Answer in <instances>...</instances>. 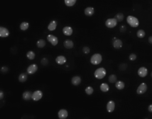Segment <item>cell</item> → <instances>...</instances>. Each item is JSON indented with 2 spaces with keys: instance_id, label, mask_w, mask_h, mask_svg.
Listing matches in <instances>:
<instances>
[{
  "instance_id": "cell-29",
  "label": "cell",
  "mask_w": 152,
  "mask_h": 119,
  "mask_svg": "<svg viewBox=\"0 0 152 119\" xmlns=\"http://www.w3.org/2000/svg\"><path fill=\"white\" fill-rule=\"evenodd\" d=\"M65 3L68 7H71L75 4L77 0H65Z\"/></svg>"
},
{
  "instance_id": "cell-1",
  "label": "cell",
  "mask_w": 152,
  "mask_h": 119,
  "mask_svg": "<svg viewBox=\"0 0 152 119\" xmlns=\"http://www.w3.org/2000/svg\"><path fill=\"white\" fill-rule=\"evenodd\" d=\"M102 56L99 53H95L91 56L90 59V62L92 64L97 65L100 63L102 61Z\"/></svg>"
},
{
  "instance_id": "cell-5",
  "label": "cell",
  "mask_w": 152,
  "mask_h": 119,
  "mask_svg": "<svg viewBox=\"0 0 152 119\" xmlns=\"http://www.w3.org/2000/svg\"><path fill=\"white\" fill-rule=\"evenodd\" d=\"M148 89V87L146 84L145 83H142L139 85L137 90V94H142L146 92Z\"/></svg>"
},
{
  "instance_id": "cell-3",
  "label": "cell",
  "mask_w": 152,
  "mask_h": 119,
  "mask_svg": "<svg viewBox=\"0 0 152 119\" xmlns=\"http://www.w3.org/2000/svg\"><path fill=\"white\" fill-rule=\"evenodd\" d=\"M126 20L128 23L132 27L136 28L139 26V20L137 17L133 16H129Z\"/></svg>"
},
{
  "instance_id": "cell-31",
  "label": "cell",
  "mask_w": 152,
  "mask_h": 119,
  "mask_svg": "<svg viewBox=\"0 0 152 119\" xmlns=\"http://www.w3.org/2000/svg\"><path fill=\"white\" fill-rule=\"evenodd\" d=\"M85 92L88 95H91V94H93L94 92V89L93 87L91 86H88L85 89Z\"/></svg>"
},
{
  "instance_id": "cell-17",
  "label": "cell",
  "mask_w": 152,
  "mask_h": 119,
  "mask_svg": "<svg viewBox=\"0 0 152 119\" xmlns=\"http://www.w3.org/2000/svg\"><path fill=\"white\" fill-rule=\"evenodd\" d=\"M63 34L66 36H70L73 34V29L70 27H65L63 28Z\"/></svg>"
},
{
  "instance_id": "cell-2",
  "label": "cell",
  "mask_w": 152,
  "mask_h": 119,
  "mask_svg": "<svg viewBox=\"0 0 152 119\" xmlns=\"http://www.w3.org/2000/svg\"><path fill=\"white\" fill-rule=\"evenodd\" d=\"M106 70L104 67H99L95 70L94 72V76L96 79H101L106 75Z\"/></svg>"
},
{
  "instance_id": "cell-18",
  "label": "cell",
  "mask_w": 152,
  "mask_h": 119,
  "mask_svg": "<svg viewBox=\"0 0 152 119\" xmlns=\"http://www.w3.org/2000/svg\"><path fill=\"white\" fill-rule=\"evenodd\" d=\"M32 94L31 91H26L22 94V98L25 100H30L32 99Z\"/></svg>"
},
{
  "instance_id": "cell-7",
  "label": "cell",
  "mask_w": 152,
  "mask_h": 119,
  "mask_svg": "<svg viewBox=\"0 0 152 119\" xmlns=\"http://www.w3.org/2000/svg\"><path fill=\"white\" fill-rule=\"evenodd\" d=\"M47 39L48 41L52 44L53 46L57 45L59 42V40L57 37L54 36L52 34L48 35L47 37Z\"/></svg>"
},
{
  "instance_id": "cell-21",
  "label": "cell",
  "mask_w": 152,
  "mask_h": 119,
  "mask_svg": "<svg viewBox=\"0 0 152 119\" xmlns=\"http://www.w3.org/2000/svg\"><path fill=\"white\" fill-rule=\"evenodd\" d=\"M115 87L118 90H121L124 89L125 87V83L123 81H118L116 83Z\"/></svg>"
},
{
  "instance_id": "cell-35",
  "label": "cell",
  "mask_w": 152,
  "mask_h": 119,
  "mask_svg": "<svg viewBox=\"0 0 152 119\" xmlns=\"http://www.w3.org/2000/svg\"><path fill=\"white\" fill-rule=\"evenodd\" d=\"M4 92H3V91L1 90L0 91V100H2V99L4 98Z\"/></svg>"
},
{
  "instance_id": "cell-28",
  "label": "cell",
  "mask_w": 152,
  "mask_h": 119,
  "mask_svg": "<svg viewBox=\"0 0 152 119\" xmlns=\"http://www.w3.org/2000/svg\"><path fill=\"white\" fill-rule=\"evenodd\" d=\"M137 36L140 38H144L145 36V32L144 30H139L137 31Z\"/></svg>"
},
{
  "instance_id": "cell-8",
  "label": "cell",
  "mask_w": 152,
  "mask_h": 119,
  "mask_svg": "<svg viewBox=\"0 0 152 119\" xmlns=\"http://www.w3.org/2000/svg\"><path fill=\"white\" fill-rule=\"evenodd\" d=\"M38 70V66L36 64L30 65L27 69V72L29 75H33L36 73Z\"/></svg>"
},
{
  "instance_id": "cell-19",
  "label": "cell",
  "mask_w": 152,
  "mask_h": 119,
  "mask_svg": "<svg viewBox=\"0 0 152 119\" xmlns=\"http://www.w3.org/2000/svg\"><path fill=\"white\" fill-rule=\"evenodd\" d=\"M57 26V23L56 21L53 20V21H51L49 23V24L48 26V29L49 31H52L55 30V29H56Z\"/></svg>"
},
{
  "instance_id": "cell-38",
  "label": "cell",
  "mask_w": 152,
  "mask_h": 119,
  "mask_svg": "<svg viewBox=\"0 0 152 119\" xmlns=\"http://www.w3.org/2000/svg\"><path fill=\"white\" fill-rule=\"evenodd\" d=\"M150 76H151V77L152 78V72L151 73V75H150Z\"/></svg>"
},
{
  "instance_id": "cell-37",
  "label": "cell",
  "mask_w": 152,
  "mask_h": 119,
  "mask_svg": "<svg viewBox=\"0 0 152 119\" xmlns=\"http://www.w3.org/2000/svg\"><path fill=\"white\" fill-rule=\"evenodd\" d=\"M148 42L150 43V44H152V36H151L149 37L148 39Z\"/></svg>"
},
{
  "instance_id": "cell-32",
  "label": "cell",
  "mask_w": 152,
  "mask_h": 119,
  "mask_svg": "<svg viewBox=\"0 0 152 119\" xmlns=\"http://www.w3.org/2000/svg\"><path fill=\"white\" fill-rule=\"evenodd\" d=\"M137 55L133 53L129 55V59L131 61H135L137 59Z\"/></svg>"
},
{
  "instance_id": "cell-9",
  "label": "cell",
  "mask_w": 152,
  "mask_h": 119,
  "mask_svg": "<svg viewBox=\"0 0 152 119\" xmlns=\"http://www.w3.org/2000/svg\"><path fill=\"white\" fill-rule=\"evenodd\" d=\"M137 73L140 77L144 78L147 76L148 70L145 67L142 66L138 69Z\"/></svg>"
},
{
  "instance_id": "cell-16",
  "label": "cell",
  "mask_w": 152,
  "mask_h": 119,
  "mask_svg": "<svg viewBox=\"0 0 152 119\" xmlns=\"http://www.w3.org/2000/svg\"><path fill=\"white\" fill-rule=\"evenodd\" d=\"M63 45L64 47L67 49H70L74 47V43L71 40L67 39L63 42Z\"/></svg>"
},
{
  "instance_id": "cell-24",
  "label": "cell",
  "mask_w": 152,
  "mask_h": 119,
  "mask_svg": "<svg viewBox=\"0 0 152 119\" xmlns=\"http://www.w3.org/2000/svg\"><path fill=\"white\" fill-rule=\"evenodd\" d=\"M108 81L110 83H113L117 82V76L114 74H112L108 77Z\"/></svg>"
},
{
  "instance_id": "cell-20",
  "label": "cell",
  "mask_w": 152,
  "mask_h": 119,
  "mask_svg": "<svg viewBox=\"0 0 152 119\" xmlns=\"http://www.w3.org/2000/svg\"><path fill=\"white\" fill-rule=\"evenodd\" d=\"M84 13L86 16H91L94 13V9L91 7L86 8L84 10Z\"/></svg>"
},
{
  "instance_id": "cell-14",
  "label": "cell",
  "mask_w": 152,
  "mask_h": 119,
  "mask_svg": "<svg viewBox=\"0 0 152 119\" xmlns=\"http://www.w3.org/2000/svg\"><path fill=\"white\" fill-rule=\"evenodd\" d=\"M82 81V79L80 76H75L72 78L71 80V82L72 84L74 86H78L80 85Z\"/></svg>"
},
{
  "instance_id": "cell-13",
  "label": "cell",
  "mask_w": 152,
  "mask_h": 119,
  "mask_svg": "<svg viewBox=\"0 0 152 119\" xmlns=\"http://www.w3.org/2000/svg\"><path fill=\"white\" fill-rule=\"evenodd\" d=\"M55 62L58 64L62 65L67 62V59L63 55H59L55 59Z\"/></svg>"
},
{
  "instance_id": "cell-22",
  "label": "cell",
  "mask_w": 152,
  "mask_h": 119,
  "mask_svg": "<svg viewBox=\"0 0 152 119\" xmlns=\"http://www.w3.org/2000/svg\"><path fill=\"white\" fill-rule=\"evenodd\" d=\"M28 78V75L26 73H21L18 76V80L21 83H24L27 80Z\"/></svg>"
},
{
  "instance_id": "cell-25",
  "label": "cell",
  "mask_w": 152,
  "mask_h": 119,
  "mask_svg": "<svg viewBox=\"0 0 152 119\" xmlns=\"http://www.w3.org/2000/svg\"><path fill=\"white\" fill-rule=\"evenodd\" d=\"M27 57L29 60H32L35 58V54L34 51H28L27 54Z\"/></svg>"
},
{
  "instance_id": "cell-33",
  "label": "cell",
  "mask_w": 152,
  "mask_h": 119,
  "mask_svg": "<svg viewBox=\"0 0 152 119\" xmlns=\"http://www.w3.org/2000/svg\"><path fill=\"white\" fill-rule=\"evenodd\" d=\"M83 51L85 54H88L90 53V49L89 48L88 46H84L83 48Z\"/></svg>"
},
{
  "instance_id": "cell-10",
  "label": "cell",
  "mask_w": 152,
  "mask_h": 119,
  "mask_svg": "<svg viewBox=\"0 0 152 119\" xmlns=\"http://www.w3.org/2000/svg\"><path fill=\"white\" fill-rule=\"evenodd\" d=\"M10 32L7 29L4 27H0V37L2 38H6L9 36Z\"/></svg>"
},
{
  "instance_id": "cell-26",
  "label": "cell",
  "mask_w": 152,
  "mask_h": 119,
  "mask_svg": "<svg viewBox=\"0 0 152 119\" xmlns=\"http://www.w3.org/2000/svg\"><path fill=\"white\" fill-rule=\"evenodd\" d=\"M46 44V41L44 40L41 39L39 40L37 42L36 45L38 48H43L45 46Z\"/></svg>"
},
{
  "instance_id": "cell-11",
  "label": "cell",
  "mask_w": 152,
  "mask_h": 119,
  "mask_svg": "<svg viewBox=\"0 0 152 119\" xmlns=\"http://www.w3.org/2000/svg\"><path fill=\"white\" fill-rule=\"evenodd\" d=\"M115 108V103L113 100H110L107 104V110L109 113L113 112Z\"/></svg>"
},
{
  "instance_id": "cell-6",
  "label": "cell",
  "mask_w": 152,
  "mask_h": 119,
  "mask_svg": "<svg viewBox=\"0 0 152 119\" xmlns=\"http://www.w3.org/2000/svg\"><path fill=\"white\" fill-rule=\"evenodd\" d=\"M43 93L40 90H37L33 93L32 99L34 101H38L42 99Z\"/></svg>"
},
{
  "instance_id": "cell-36",
  "label": "cell",
  "mask_w": 152,
  "mask_h": 119,
  "mask_svg": "<svg viewBox=\"0 0 152 119\" xmlns=\"http://www.w3.org/2000/svg\"><path fill=\"white\" fill-rule=\"evenodd\" d=\"M148 111L151 113H152V104H150V105L148 106Z\"/></svg>"
},
{
  "instance_id": "cell-4",
  "label": "cell",
  "mask_w": 152,
  "mask_h": 119,
  "mask_svg": "<svg viewBox=\"0 0 152 119\" xmlns=\"http://www.w3.org/2000/svg\"><path fill=\"white\" fill-rule=\"evenodd\" d=\"M117 21L116 18H109L105 22V25L108 28H113L116 27Z\"/></svg>"
},
{
  "instance_id": "cell-12",
  "label": "cell",
  "mask_w": 152,
  "mask_h": 119,
  "mask_svg": "<svg viewBox=\"0 0 152 119\" xmlns=\"http://www.w3.org/2000/svg\"><path fill=\"white\" fill-rule=\"evenodd\" d=\"M58 115L60 119H65L68 117V113L67 110L62 109L58 112Z\"/></svg>"
},
{
  "instance_id": "cell-27",
  "label": "cell",
  "mask_w": 152,
  "mask_h": 119,
  "mask_svg": "<svg viewBox=\"0 0 152 119\" xmlns=\"http://www.w3.org/2000/svg\"><path fill=\"white\" fill-rule=\"evenodd\" d=\"M29 27V24L28 22H26V21L22 22L21 23L20 26V29L21 30H23V31L27 30L28 29Z\"/></svg>"
},
{
  "instance_id": "cell-15",
  "label": "cell",
  "mask_w": 152,
  "mask_h": 119,
  "mask_svg": "<svg viewBox=\"0 0 152 119\" xmlns=\"http://www.w3.org/2000/svg\"><path fill=\"white\" fill-rule=\"evenodd\" d=\"M113 46L116 49H120L123 46V42L120 39H116L113 42Z\"/></svg>"
},
{
  "instance_id": "cell-30",
  "label": "cell",
  "mask_w": 152,
  "mask_h": 119,
  "mask_svg": "<svg viewBox=\"0 0 152 119\" xmlns=\"http://www.w3.org/2000/svg\"><path fill=\"white\" fill-rule=\"evenodd\" d=\"M115 18L116 19L117 21L121 22L123 20L124 18V15L122 13H118L115 16Z\"/></svg>"
},
{
  "instance_id": "cell-23",
  "label": "cell",
  "mask_w": 152,
  "mask_h": 119,
  "mask_svg": "<svg viewBox=\"0 0 152 119\" xmlns=\"http://www.w3.org/2000/svg\"><path fill=\"white\" fill-rule=\"evenodd\" d=\"M110 89L109 85L106 83H102L100 86V89L103 92H108Z\"/></svg>"
},
{
  "instance_id": "cell-34",
  "label": "cell",
  "mask_w": 152,
  "mask_h": 119,
  "mask_svg": "<svg viewBox=\"0 0 152 119\" xmlns=\"http://www.w3.org/2000/svg\"><path fill=\"white\" fill-rule=\"evenodd\" d=\"M8 67H6V66H3L1 68V72H6L8 71Z\"/></svg>"
}]
</instances>
